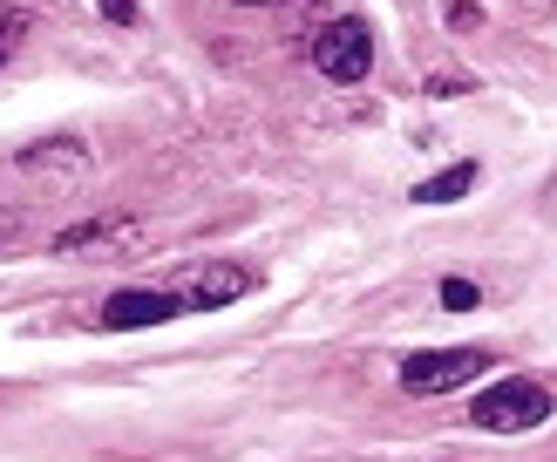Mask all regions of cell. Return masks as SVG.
Returning a JSON list of instances; mask_svg holds the SVG:
<instances>
[{
  "label": "cell",
  "mask_w": 557,
  "mask_h": 462,
  "mask_svg": "<svg viewBox=\"0 0 557 462\" xmlns=\"http://www.w3.org/2000/svg\"><path fill=\"white\" fill-rule=\"evenodd\" d=\"M469 422L490 428V435H523L550 422V388L544 380H490V388L469 401Z\"/></svg>",
  "instance_id": "obj_1"
},
{
  "label": "cell",
  "mask_w": 557,
  "mask_h": 462,
  "mask_svg": "<svg viewBox=\"0 0 557 462\" xmlns=\"http://www.w3.org/2000/svg\"><path fill=\"white\" fill-rule=\"evenodd\" d=\"M306 62H313L326 82H368V68H374V27L354 21V14L326 21L313 35V48H306Z\"/></svg>",
  "instance_id": "obj_2"
},
{
  "label": "cell",
  "mask_w": 557,
  "mask_h": 462,
  "mask_svg": "<svg viewBox=\"0 0 557 462\" xmlns=\"http://www.w3.org/2000/svg\"><path fill=\"white\" fill-rule=\"evenodd\" d=\"M490 353L483 347H435V353H408L401 361V388L408 395H449L462 380H483Z\"/></svg>",
  "instance_id": "obj_3"
},
{
  "label": "cell",
  "mask_w": 557,
  "mask_h": 462,
  "mask_svg": "<svg viewBox=\"0 0 557 462\" xmlns=\"http://www.w3.org/2000/svg\"><path fill=\"white\" fill-rule=\"evenodd\" d=\"M14 171L27 177V190H48V198H62L89 177V150L75 143V136H41V143H27L14 157Z\"/></svg>",
  "instance_id": "obj_4"
},
{
  "label": "cell",
  "mask_w": 557,
  "mask_h": 462,
  "mask_svg": "<svg viewBox=\"0 0 557 462\" xmlns=\"http://www.w3.org/2000/svg\"><path fill=\"white\" fill-rule=\"evenodd\" d=\"M144 245V225H136L129 211H102V217H82V225L69 232H54V252H82V259H96V252H136Z\"/></svg>",
  "instance_id": "obj_5"
},
{
  "label": "cell",
  "mask_w": 557,
  "mask_h": 462,
  "mask_svg": "<svg viewBox=\"0 0 557 462\" xmlns=\"http://www.w3.org/2000/svg\"><path fill=\"white\" fill-rule=\"evenodd\" d=\"M177 313H184V299H177V292H150V286H123V292L102 299V326H109V334L163 326V320H177Z\"/></svg>",
  "instance_id": "obj_6"
},
{
  "label": "cell",
  "mask_w": 557,
  "mask_h": 462,
  "mask_svg": "<svg viewBox=\"0 0 557 462\" xmlns=\"http://www.w3.org/2000/svg\"><path fill=\"white\" fill-rule=\"evenodd\" d=\"M259 286L252 265H232V259H211V265H190V279L177 286L184 307H232V299H245Z\"/></svg>",
  "instance_id": "obj_7"
},
{
  "label": "cell",
  "mask_w": 557,
  "mask_h": 462,
  "mask_svg": "<svg viewBox=\"0 0 557 462\" xmlns=\"http://www.w3.org/2000/svg\"><path fill=\"white\" fill-rule=\"evenodd\" d=\"M469 190H476V163H449V171L414 184V204H449V198H469Z\"/></svg>",
  "instance_id": "obj_8"
},
{
  "label": "cell",
  "mask_w": 557,
  "mask_h": 462,
  "mask_svg": "<svg viewBox=\"0 0 557 462\" xmlns=\"http://www.w3.org/2000/svg\"><path fill=\"white\" fill-rule=\"evenodd\" d=\"M21 41H27V14L21 8H0V62H8Z\"/></svg>",
  "instance_id": "obj_9"
},
{
  "label": "cell",
  "mask_w": 557,
  "mask_h": 462,
  "mask_svg": "<svg viewBox=\"0 0 557 462\" xmlns=\"http://www.w3.org/2000/svg\"><path fill=\"white\" fill-rule=\"evenodd\" d=\"M476 279H442V307H449V313H469V307H476Z\"/></svg>",
  "instance_id": "obj_10"
},
{
  "label": "cell",
  "mask_w": 557,
  "mask_h": 462,
  "mask_svg": "<svg viewBox=\"0 0 557 462\" xmlns=\"http://www.w3.org/2000/svg\"><path fill=\"white\" fill-rule=\"evenodd\" d=\"M442 21H449L456 35H462V27H476L483 14H476V0H449V8H442Z\"/></svg>",
  "instance_id": "obj_11"
},
{
  "label": "cell",
  "mask_w": 557,
  "mask_h": 462,
  "mask_svg": "<svg viewBox=\"0 0 557 462\" xmlns=\"http://www.w3.org/2000/svg\"><path fill=\"white\" fill-rule=\"evenodd\" d=\"M102 14L109 21H136V0H102Z\"/></svg>",
  "instance_id": "obj_12"
},
{
  "label": "cell",
  "mask_w": 557,
  "mask_h": 462,
  "mask_svg": "<svg viewBox=\"0 0 557 462\" xmlns=\"http://www.w3.org/2000/svg\"><path fill=\"white\" fill-rule=\"evenodd\" d=\"M8 217H14V211H0V245H8V238H14V225H8Z\"/></svg>",
  "instance_id": "obj_13"
},
{
  "label": "cell",
  "mask_w": 557,
  "mask_h": 462,
  "mask_svg": "<svg viewBox=\"0 0 557 462\" xmlns=\"http://www.w3.org/2000/svg\"><path fill=\"white\" fill-rule=\"evenodd\" d=\"M238 8H278V0H238Z\"/></svg>",
  "instance_id": "obj_14"
}]
</instances>
